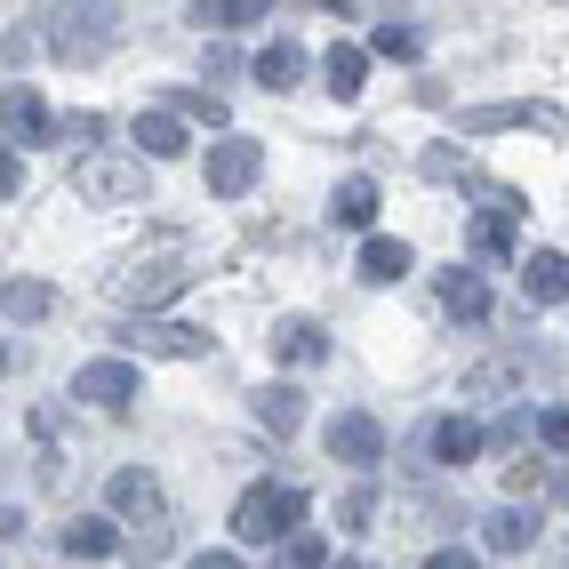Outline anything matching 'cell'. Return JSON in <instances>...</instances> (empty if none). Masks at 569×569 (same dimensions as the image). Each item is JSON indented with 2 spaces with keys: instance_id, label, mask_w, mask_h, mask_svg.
Masks as SVG:
<instances>
[{
  "instance_id": "1",
  "label": "cell",
  "mask_w": 569,
  "mask_h": 569,
  "mask_svg": "<svg viewBox=\"0 0 569 569\" xmlns=\"http://www.w3.org/2000/svg\"><path fill=\"white\" fill-rule=\"evenodd\" d=\"M297 513H306L297 489L257 481V489H241V506H233V538H241V546H289V538H297Z\"/></svg>"
},
{
  "instance_id": "2",
  "label": "cell",
  "mask_w": 569,
  "mask_h": 569,
  "mask_svg": "<svg viewBox=\"0 0 569 569\" xmlns=\"http://www.w3.org/2000/svg\"><path fill=\"white\" fill-rule=\"evenodd\" d=\"M72 193L97 201V209H129V201H144V161H121V153H81V161H72Z\"/></svg>"
},
{
  "instance_id": "3",
  "label": "cell",
  "mask_w": 569,
  "mask_h": 569,
  "mask_svg": "<svg viewBox=\"0 0 569 569\" xmlns=\"http://www.w3.org/2000/svg\"><path fill=\"white\" fill-rule=\"evenodd\" d=\"M184 281H193V273H184V257H137L129 273H112V297H121L129 313H153V306H169Z\"/></svg>"
},
{
  "instance_id": "4",
  "label": "cell",
  "mask_w": 569,
  "mask_h": 569,
  "mask_svg": "<svg viewBox=\"0 0 569 569\" xmlns=\"http://www.w3.org/2000/svg\"><path fill=\"white\" fill-rule=\"evenodd\" d=\"M257 169H264V144H257V137H217L209 161H201V177H209L217 201H241L249 184H257Z\"/></svg>"
},
{
  "instance_id": "5",
  "label": "cell",
  "mask_w": 569,
  "mask_h": 569,
  "mask_svg": "<svg viewBox=\"0 0 569 569\" xmlns=\"http://www.w3.org/2000/svg\"><path fill=\"white\" fill-rule=\"evenodd\" d=\"M49 49L57 57H104L112 49V9H49Z\"/></svg>"
},
{
  "instance_id": "6",
  "label": "cell",
  "mask_w": 569,
  "mask_h": 569,
  "mask_svg": "<svg viewBox=\"0 0 569 569\" xmlns=\"http://www.w3.org/2000/svg\"><path fill=\"white\" fill-rule=\"evenodd\" d=\"M137 361H81L72 369V401H97V409H129L137 401Z\"/></svg>"
},
{
  "instance_id": "7",
  "label": "cell",
  "mask_w": 569,
  "mask_h": 569,
  "mask_svg": "<svg viewBox=\"0 0 569 569\" xmlns=\"http://www.w3.org/2000/svg\"><path fill=\"white\" fill-rule=\"evenodd\" d=\"M329 458H346V466H377V458H386V426H377L369 409L329 417Z\"/></svg>"
},
{
  "instance_id": "8",
  "label": "cell",
  "mask_w": 569,
  "mask_h": 569,
  "mask_svg": "<svg viewBox=\"0 0 569 569\" xmlns=\"http://www.w3.org/2000/svg\"><path fill=\"white\" fill-rule=\"evenodd\" d=\"M137 353H161V361H201L209 353V329H184V321H137L129 329Z\"/></svg>"
},
{
  "instance_id": "9",
  "label": "cell",
  "mask_w": 569,
  "mask_h": 569,
  "mask_svg": "<svg viewBox=\"0 0 569 569\" xmlns=\"http://www.w3.org/2000/svg\"><path fill=\"white\" fill-rule=\"evenodd\" d=\"M273 361H289V369H313V361H329V329H321L313 313H289V321H273Z\"/></svg>"
},
{
  "instance_id": "10",
  "label": "cell",
  "mask_w": 569,
  "mask_h": 569,
  "mask_svg": "<svg viewBox=\"0 0 569 569\" xmlns=\"http://www.w3.org/2000/svg\"><path fill=\"white\" fill-rule=\"evenodd\" d=\"M521 297H529V306H561V297H569V257L561 249H529L521 257Z\"/></svg>"
},
{
  "instance_id": "11",
  "label": "cell",
  "mask_w": 569,
  "mask_h": 569,
  "mask_svg": "<svg viewBox=\"0 0 569 569\" xmlns=\"http://www.w3.org/2000/svg\"><path fill=\"white\" fill-rule=\"evenodd\" d=\"M249 417H257L273 441H289L297 426H306V393H297V386H257V393H249Z\"/></svg>"
},
{
  "instance_id": "12",
  "label": "cell",
  "mask_w": 569,
  "mask_h": 569,
  "mask_svg": "<svg viewBox=\"0 0 569 569\" xmlns=\"http://www.w3.org/2000/svg\"><path fill=\"white\" fill-rule=\"evenodd\" d=\"M489 129H561V112L553 104H473L466 137H489Z\"/></svg>"
},
{
  "instance_id": "13",
  "label": "cell",
  "mask_w": 569,
  "mask_h": 569,
  "mask_svg": "<svg viewBox=\"0 0 569 569\" xmlns=\"http://www.w3.org/2000/svg\"><path fill=\"white\" fill-rule=\"evenodd\" d=\"M401 273H417V257H409V241H393V233H369V241H361V281H377V289H393Z\"/></svg>"
},
{
  "instance_id": "14",
  "label": "cell",
  "mask_w": 569,
  "mask_h": 569,
  "mask_svg": "<svg viewBox=\"0 0 569 569\" xmlns=\"http://www.w3.org/2000/svg\"><path fill=\"white\" fill-rule=\"evenodd\" d=\"M321 81H329V97H361L369 89V49H353V41H329V57H321Z\"/></svg>"
},
{
  "instance_id": "15",
  "label": "cell",
  "mask_w": 569,
  "mask_h": 569,
  "mask_svg": "<svg viewBox=\"0 0 569 569\" xmlns=\"http://www.w3.org/2000/svg\"><path fill=\"white\" fill-rule=\"evenodd\" d=\"M64 553H81V561L121 553V529H112V513H72V521H64Z\"/></svg>"
},
{
  "instance_id": "16",
  "label": "cell",
  "mask_w": 569,
  "mask_h": 569,
  "mask_svg": "<svg viewBox=\"0 0 569 569\" xmlns=\"http://www.w3.org/2000/svg\"><path fill=\"white\" fill-rule=\"evenodd\" d=\"M104 498H112V513H161V481L144 473V466H121L104 481Z\"/></svg>"
},
{
  "instance_id": "17",
  "label": "cell",
  "mask_w": 569,
  "mask_h": 569,
  "mask_svg": "<svg viewBox=\"0 0 569 569\" xmlns=\"http://www.w3.org/2000/svg\"><path fill=\"white\" fill-rule=\"evenodd\" d=\"M297 81H306V49H297V41H264L257 49V89H297Z\"/></svg>"
},
{
  "instance_id": "18",
  "label": "cell",
  "mask_w": 569,
  "mask_h": 569,
  "mask_svg": "<svg viewBox=\"0 0 569 569\" xmlns=\"http://www.w3.org/2000/svg\"><path fill=\"white\" fill-rule=\"evenodd\" d=\"M329 224L369 233V224H377V184H369V177H346V184H337V201H329Z\"/></svg>"
},
{
  "instance_id": "19",
  "label": "cell",
  "mask_w": 569,
  "mask_h": 569,
  "mask_svg": "<svg viewBox=\"0 0 569 569\" xmlns=\"http://www.w3.org/2000/svg\"><path fill=\"white\" fill-rule=\"evenodd\" d=\"M481 441H489V433L473 426V417H441V426H433V458H441V466H473Z\"/></svg>"
},
{
  "instance_id": "20",
  "label": "cell",
  "mask_w": 569,
  "mask_h": 569,
  "mask_svg": "<svg viewBox=\"0 0 569 569\" xmlns=\"http://www.w3.org/2000/svg\"><path fill=\"white\" fill-rule=\"evenodd\" d=\"M529 538H538V513H521V506H498V513L481 521V546L489 553H521Z\"/></svg>"
},
{
  "instance_id": "21",
  "label": "cell",
  "mask_w": 569,
  "mask_h": 569,
  "mask_svg": "<svg viewBox=\"0 0 569 569\" xmlns=\"http://www.w3.org/2000/svg\"><path fill=\"white\" fill-rule=\"evenodd\" d=\"M513 224H521V201L498 193V209L473 217V249H481V257H506V249H513Z\"/></svg>"
},
{
  "instance_id": "22",
  "label": "cell",
  "mask_w": 569,
  "mask_h": 569,
  "mask_svg": "<svg viewBox=\"0 0 569 569\" xmlns=\"http://www.w3.org/2000/svg\"><path fill=\"white\" fill-rule=\"evenodd\" d=\"M137 144H144V161H177L184 153V121L177 112H137Z\"/></svg>"
},
{
  "instance_id": "23",
  "label": "cell",
  "mask_w": 569,
  "mask_h": 569,
  "mask_svg": "<svg viewBox=\"0 0 569 569\" xmlns=\"http://www.w3.org/2000/svg\"><path fill=\"white\" fill-rule=\"evenodd\" d=\"M257 17H273V9H264V0H201V9H193L201 32H241V24H257Z\"/></svg>"
},
{
  "instance_id": "24",
  "label": "cell",
  "mask_w": 569,
  "mask_h": 569,
  "mask_svg": "<svg viewBox=\"0 0 569 569\" xmlns=\"http://www.w3.org/2000/svg\"><path fill=\"white\" fill-rule=\"evenodd\" d=\"M521 377H529V361H481V369H466V401H498Z\"/></svg>"
},
{
  "instance_id": "25",
  "label": "cell",
  "mask_w": 569,
  "mask_h": 569,
  "mask_svg": "<svg viewBox=\"0 0 569 569\" xmlns=\"http://www.w3.org/2000/svg\"><path fill=\"white\" fill-rule=\"evenodd\" d=\"M49 129H57V121H49V104L32 97V89H17V97H9V144H17V137H24V144H41Z\"/></svg>"
},
{
  "instance_id": "26",
  "label": "cell",
  "mask_w": 569,
  "mask_h": 569,
  "mask_svg": "<svg viewBox=\"0 0 569 569\" xmlns=\"http://www.w3.org/2000/svg\"><path fill=\"white\" fill-rule=\"evenodd\" d=\"M441 306L458 313V321H489V289H481L473 273H449V281H441Z\"/></svg>"
},
{
  "instance_id": "27",
  "label": "cell",
  "mask_w": 569,
  "mask_h": 569,
  "mask_svg": "<svg viewBox=\"0 0 569 569\" xmlns=\"http://www.w3.org/2000/svg\"><path fill=\"white\" fill-rule=\"evenodd\" d=\"M0 313H9V329L41 321V313H49V289H41V281H9V297H0Z\"/></svg>"
},
{
  "instance_id": "28",
  "label": "cell",
  "mask_w": 569,
  "mask_h": 569,
  "mask_svg": "<svg viewBox=\"0 0 569 569\" xmlns=\"http://www.w3.org/2000/svg\"><path fill=\"white\" fill-rule=\"evenodd\" d=\"M169 112H177V121H209V129H224V97H209V89H177Z\"/></svg>"
},
{
  "instance_id": "29",
  "label": "cell",
  "mask_w": 569,
  "mask_h": 569,
  "mask_svg": "<svg viewBox=\"0 0 569 569\" xmlns=\"http://www.w3.org/2000/svg\"><path fill=\"white\" fill-rule=\"evenodd\" d=\"M369 49H377V57H393V64H409V57H417V32H409V24H377V32H369Z\"/></svg>"
},
{
  "instance_id": "30",
  "label": "cell",
  "mask_w": 569,
  "mask_h": 569,
  "mask_svg": "<svg viewBox=\"0 0 569 569\" xmlns=\"http://www.w3.org/2000/svg\"><path fill=\"white\" fill-rule=\"evenodd\" d=\"M369 513H377V489H369V481L337 498V529H369Z\"/></svg>"
},
{
  "instance_id": "31",
  "label": "cell",
  "mask_w": 569,
  "mask_h": 569,
  "mask_svg": "<svg viewBox=\"0 0 569 569\" xmlns=\"http://www.w3.org/2000/svg\"><path fill=\"white\" fill-rule=\"evenodd\" d=\"M281 561H289V569H321V561H329V538H313V529H297V538L281 546Z\"/></svg>"
},
{
  "instance_id": "32",
  "label": "cell",
  "mask_w": 569,
  "mask_h": 569,
  "mask_svg": "<svg viewBox=\"0 0 569 569\" xmlns=\"http://www.w3.org/2000/svg\"><path fill=\"white\" fill-rule=\"evenodd\" d=\"M553 481H561L553 466H529V458L513 466V489H521V498H546V489H553Z\"/></svg>"
},
{
  "instance_id": "33",
  "label": "cell",
  "mask_w": 569,
  "mask_h": 569,
  "mask_svg": "<svg viewBox=\"0 0 569 569\" xmlns=\"http://www.w3.org/2000/svg\"><path fill=\"white\" fill-rule=\"evenodd\" d=\"M538 433H546V449H569V401H561V409H546V417H538Z\"/></svg>"
},
{
  "instance_id": "34",
  "label": "cell",
  "mask_w": 569,
  "mask_h": 569,
  "mask_svg": "<svg viewBox=\"0 0 569 569\" xmlns=\"http://www.w3.org/2000/svg\"><path fill=\"white\" fill-rule=\"evenodd\" d=\"M426 569H481V553H466V546H441Z\"/></svg>"
},
{
  "instance_id": "35",
  "label": "cell",
  "mask_w": 569,
  "mask_h": 569,
  "mask_svg": "<svg viewBox=\"0 0 569 569\" xmlns=\"http://www.w3.org/2000/svg\"><path fill=\"white\" fill-rule=\"evenodd\" d=\"M64 137H81V144H97V137H104V121H97V112H72V121H64Z\"/></svg>"
},
{
  "instance_id": "36",
  "label": "cell",
  "mask_w": 569,
  "mask_h": 569,
  "mask_svg": "<svg viewBox=\"0 0 569 569\" xmlns=\"http://www.w3.org/2000/svg\"><path fill=\"white\" fill-rule=\"evenodd\" d=\"M184 569H241V561H233V553H193Z\"/></svg>"
},
{
  "instance_id": "37",
  "label": "cell",
  "mask_w": 569,
  "mask_h": 569,
  "mask_svg": "<svg viewBox=\"0 0 569 569\" xmlns=\"http://www.w3.org/2000/svg\"><path fill=\"white\" fill-rule=\"evenodd\" d=\"M337 569H369V561H337Z\"/></svg>"
},
{
  "instance_id": "38",
  "label": "cell",
  "mask_w": 569,
  "mask_h": 569,
  "mask_svg": "<svg viewBox=\"0 0 569 569\" xmlns=\"http://www.w3.org/2000/svg\"><path fill=\"white\" fill-rule=\"evenodd\" d=\"M561 569H569V561H561Z\"/></svg>"
}]
</instances>
